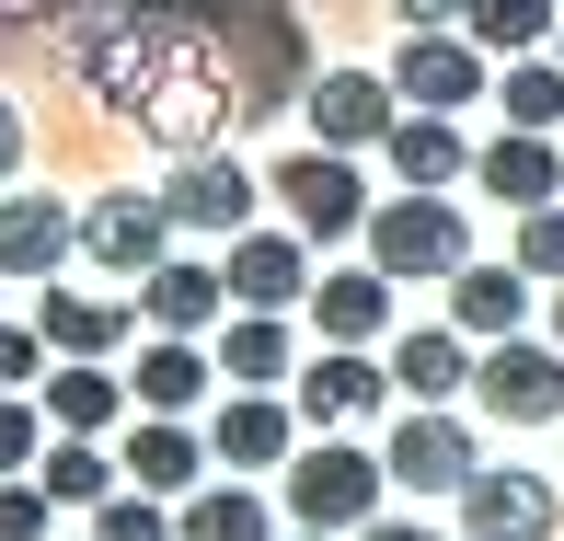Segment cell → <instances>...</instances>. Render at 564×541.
Wrapping results in <instances>:
<instances>
[{
    "instance_id": "18",
    "label": "cell",
    "mask_w": 564,
    "mask_h": 541,
    "mask_svg": "<svg viewBox=\"0 0 564 541\" xmlns=\"http://www.w3.org/2000/svg\"><path fill=\"white\" fill-rule=\"evenodd\" d=\"M35 392H46V426H58V437H116L127 403H139V392L116 380V357H58Z\"/></svg>"
},
{
    "instance_id": "20",
    "label": "cell",
    "mask_w": 564,
    "mask_h": 541,
    "mask_svg": "<svg viewBox=\"0 0 564 541\" xmlns=\"http://www.w3.org/2000/svg\"><path fill=\"white\" fill-rule=\"evenodd\" d=\"M219 312H230V277L196 266V253H162V266L139 277V323L150 334H219Z\"/></svg>"
},
{
    "instance_id": "17",
    "label": "cell",
    "mask_w": 564,
    "mask_h": 541,
    "mask_svg": "<svg viewBox=\"0 0 564 541\" xmlns=\"http://www.w3.org/2000/svg\"><path fill=\"white\" fill-rule=\"evenodd\" d=\"M208 357H219L230 392H289V380H300V334H289V312H230V323L208 334Z\"/></svg>"
},
{
    "instance_id": "13",
    "label": "cell",
    "mask_w": 564,
    "mask_h": 541,
    "mask_svg": "<svg viewBox=\"0 0 564 541\" xmlns=\"http://www.w3.org/2000/svg\"><path fill=\"white\" fill-rule=\"evenodd\" d=\"M219 277H230L242 312H300V300H312V230H265L253 219L242 242L219 253Z\"/></svg>"
},
{
    "instance_id": "41",
    "label": "cell",
    "mask_w": 564,
    "mask_h": 541,
    "mask_svg": "<svg viewBox=\"0 0 564 541\" xmlns=\"http://www.w3.org/2000/svg\"><path fill=\"white\" fill-rule=\"evenodd\" d=\"M553 58H564V35H553Z\"/></svg>"
},
{
    "instance_id": "29",
    "label": "cell",
    "mask_w": 564,
    "mask_h": 541,
    "mask_svg": "<svg viewBox=\"0 0 564 541\" xmlns=\"http://www.w3.org/2000/svg\"><path fill=\"white\" fill-rule=\"evenodd\" d=\"M496 116H507V127H564V58H553V46L496 69Z\"/></svg>"
},
{
    "instance_id": "10",
    "label": "cell",
    "mask_w": 564,
    "mask_h": 541,
    "mask_svg": "<svg viewBox=\"0 0 564 541\" xmlns=\"http://www.w3.org/2000/svg\"><path fill=\"white\" fill-rule=\"evenodd\" d=\"M460 530L473 541H553L564 530V484L519 473V461H484V473L460 484Z\"/></svg>"
},
{
    "instance_id": "1",
    "label": "cell",
    "mask_w": 564,
    "mask_h": 541,
    "mask_svg": "<svg viewBox=\"0 0 564 541\" xmlns=\"http://www.w3.org/2000/svg\"><path fill=\"white\" fill-rule=\"evenodd\" d=\"M380 496H392V461L357 450V437H312V450H289V530L357 541V530L380 519Z\"/></svg>"
},
{
    "instance_id": "32",
    "label": "cell",
    "mask_w": 564,
    "mask_h": 541,
    "mask_svg": "<svg viewBox=\"0 0 564 541\" xmlns=\"http://www.w3.org/2000/svg\"><path fill=\"white\" fill-rule=\"evenodd\" d=\"M46 369H58V346H46V323H12V312H0V392H35Z\"/></svg>"
},
{
    "instance_id": "7",
    "label": "cell",
    "mask_w": 564,
    "mask_h": 541,
    "mask_svg": "<svg viewBox=\"0 0 564 541\" xmlns=\"http://www.w3.org/2000/svg\"><path fill=\"white\" fill-rule=\"evenodd\" d=\"M253 196H265V185H253L230 150H185V162L162 173V208H173V230H196V242H242Z\"/></svg>"
},
{
    "instance_id": "19",
    "label": "cell",
    "mask_w": 564,
    "mask_h": 541,
    "mask_svg": "<svg viewBox=\"0 0 564 541\" xmlns=\"http://www.w3.org/2000/svg\"><path fill=\"white\" fill-rule=\"evenodd\" d=\"M380 162H392V185H415V196H449L460 173H473V139H460V116H426V105H403V116H392V139H380Z\"/></svg>"
},
{
    "instance_id": "15",
    "label": "cell",
    "mask_w": 564,
    "mask_h": 541,
    "mask_svg": "<svg viewBox=\"0 0 564 541\" xmlns=\"http://www.w3.org/2000/svg\"><path fill=\"white\" fill-rule=\"evenodd\" d=\"M208 450L230 461V473H289V450H300V403H289V392H230L219 415H208Z\"/></svg>"
},
{
    "instance_id": "14",
    "label": "cell",
    "mask_w": 564,
    "mask_h": 541,
    "mask_svg": "<svg viewBox=\"0 0 564 541\" xmlns=\"http://www.w3.org/2000/svg\"><path fill=\"white\" fill-rule=\"evenodd\" d=\"M473 196H496V208H553L564 196V139L553 127H496V139L473 150Z\"/></svg>"
},
{
    "instance_id": "12",
    "label": "cell",
    "mask_w": 564,
    "mask_h": 541,
    "mask_svg": "<svg viewBox=\"0 0 564 541\" xmlns=\"http://www.w3.org/2000/svg\"><path fill=\"white\" fill-rule=\"evenodd\" d=\"M82 253V208L69 196H35V185H0V277L46 289V277Z\"/></svg>"
},
{
    "instance_id": "40",
    "label": "cell",
    "mask_w": 564,
    "mask_h": 541,
    "mask_svg": "<svg viewBox=\"0 0 564 541\" xmlns=\"http://www.w3.org/2000/svg\"><path fill=\"white\" fill-rule=\"evenodd\" d=\"M0 300H12V277H0Z\"/></svg>"
},
{
    "instance_id": "30",
    "label": "cell",
    "mask_w": 564,
    "mask_h": 541,
    "mask_svg": "<svg viewBox=\"0 0 564 541\" xmlns=\"http://www.w3.org/2000/svg\"><path fill=\"white\" fill-rule=\"evenodd\" d=\"M93 541H173V496H150V484H116V496L93 507Z\"/></svg>"
},
{
    "instance_id": "28",
    "label": "cell",
    "mask_w": 564,
    "mask_h": 541,
    "mask_svg": "<svg viewBox=\"0 0 564 541\" xmlns=\"http://www.w3.org/2000/svg\"><path fill=\"white\" fill-rule=\"evenodd\" d=\"M35 484H46V496H58V507H105L116 484H127V461L105 450V437H46V461H35Z\"/></svg>"
},
{
    "instance_id": "6",
    "label": "cell",
    "mask_w": 564,
    "mask_h": 541,
    "mask_svg": "<svg viewBox=\"0 0 564 541\" xmlns=\"http://www.w3.org/2000/svg\"><path fill=\"white\" fill-rule=\"evenodd\" d=\"M380 461H392V484H415V496H460V484L484 473L473 426H460L449 403H403V415H392V437H380Z\"/></svg>"
},
{
    "instance_id": "39",
    "label": "cell",
    "mask_w": 564,
    "mask_h": 541,
    "mask_svg": "<svg viewBox=\"0 0 564 541\" xmlns=\"http://www.w3.org/2000/svg\"><path fill=\"white\" fill-rule=\"evenodd\" d=\"M289 541H335V530H289Z\"/></svg>"
},
{
    "instance_id": "26",
    "label": "cell",
    "mask_w": 564,
    "mask_h": 541,
    "mask_svg": "<svg viewBox=\"0 0 564 541\" xmlns=\"http://www.w3.org/2000/svg\"><path fill=\"white\" fill-rule=\"evenodd\" d=\"M173 541H276V507L253 496V484H196V496L173 507Z\"/></svg>"
},
{
    "instance_id": "24",
    "label": "cell",
    "mask_w": 564,
    "mask_h": 541,
    "mask_svg": "<svg viewBox=\"0 0 564 541\" xmlns=\"http://www.w3.org/2000/svg\"><path fill=\"white\" fill-rule=\"evenodd\" d=\"M35 323H46V346H58V357H116L127 334H139V300H105V289H58V277H46Z\"/></svg>"
},
{
    "instance_id": "38",
    "label": "cell",
    "mask_w": 564,
    "mask_h": 541,
    "mask_svg": "<svg viewBox=\"0 0 564 541\" xmlns=\"http://www.w3.org/2000/svg\"><path fill=\"white\" fill-rule=\"evenodd\" d=\"M542 312H553V346H564V277H553V300H542Z\"/></svg>"
},
{
    "instance_id": "34",
    "label": "cell",
    "mask_w": 564,
    "mask_h": 541,
    "mask_svg": "<svg viewBox=\"0 0 564 541\" xmlns=\"http://www.w3.org/2000/svg\"><path fill=\"white\" fill-rule=\"evenodd\" d=\"M46 519H58V496H46L35 473H12V484H0V541H46Z\"/></svg>"
},
{
    "instance_id": "37",
    "label": "cell",
    "mask_w": 564,
    "mask_h": 541,
    "mask_svg": "<svg viewBox=\"0 0 564 541\" xmlns=\"http://www.w3.org/2000/svg\"><path fill=\"white\" fill-rule=\"evenodd\" d=\"M392 12H403V23H460L473 0H392Z\"/></svg>"
},
{
    "instance_id": "4",
    "label": "cell",
    "mask_w": 564,
    "mask_h": 541,
    "mask_svg": "<svg viewBox=\"0 0 564 541\" xmlns=\"http://www.w3.org/2000/svg\"><path fill=\"white\" fill-rule=\"evenodd\" d=\"M265 196L276 208H289V230H312V242H346V230H369V173H357V150H289V162L265 173Z\"/></svg>"
},
{
    "instance_id": "8",
    "label": "cell",
    "mask_w": 564,
    "mask_h": 541,
    "mask_svg": "<svg viewBox=\"0 0 564 541\" xmlns=\"http://www.w3.org/2000/svg\"><path fill=\"white\" fill-rule=\"evenodd\" d=\"M162 253H173V208H162V196L116 185V196H93V208H82V266H93V277H127V289H139Z\"/></svg>"
},
{
    "instance_id": "2",
    "label": "cell",
    "mask_w": 564,
    "mask_h": 541,
    "mask_svg": "<svg viewBox=\"0 0 564 541\" xmlns=\"http://www.w3.org/2000/svg\"><path fill=\"white\" fill-rule=\"evenodd\" d=\"M369 266L392 277V289H403V277H460V266H473V208L403 185L392 208H369Z\"/></svg>"
},
{
    "instance_id": "9",
    "label": "cell",
    "mask_w": 564,
    "mask_h": 541,
    "mask_svg": "<svg viewBox=\"0 0 564 541\" xmlns=\"http://www.w3.org/2000/svg\"><path fill=\"white\" fill-rule=\"evenodd\" d=\"M380 392H392V357H369V346H323V357H300V380H289L300 426H323V437L369 426V415H380Z\"/></svg>"
},
{
    "instance_id": "5",
    "label": "cell",
    "mask_w": 564,
    "mask_h": 541,
    "mask_svg": "<svg viewBox=\"0 0 564 541\" xmlns=\"http://www.w3.org/2000/svg\"><path fill=\"white\" fill-rule=\"evenodd\" d=\"M473 403L496 426H564V346L553 334H507L473 357Z\"/></svg>"
},
{
    "instance_id": "21",
    "label": "cell",
    "mask_w": 564,
    "mask_h": 541,
    "mask_svg": "<svg viewBox=\"0 0 564 541\" xmlns=\"http://www.w3.org/2000/svg\"><path fill=\"white\" fill-rule=\"evenodd\" d=\"M116 461H127V484H150V496H173V507H185V496H196V473H208L219 450H208L185 415H139V426L116 437Z\"/></svg>"
},
{
    "instance_id": "27",
    "label": "cell",
    "mask_w": 564,
    "mask_h": 541,
    "mask_svg": "<svg viewBox=\"0 0 564 541\" xmlns=\"http://www.w3.org/2000/svg\"><path fill=\"white\" fill-rule=\"evenodd\" d=\"M460 35H473L484 58H542V46L564 35V0H473Z\"/></svg>"
},
{
    "instance_id": "25",
    "label": "cell",
    "mask_w": 564,
    "mask_h": 541,
    "mask_svg": "<svg viewBox=\"0 0 564 541\" xmlns=\"http://www.w3.org/2000/svg\"><path fill=\"white\" fill-rule=\"evenodd\" d=\"M392 392H415V403L473 392V334H460V323H403L392 334Z\"/></svg>"
},
{
    "instance_id": "16",
    "label": "cell",
    "mask_w": 564,
    "mask_h": 541,
    "mask_svg": "<svg viewBox=\"0 0 564 541\" xmlns=\"http://www.w3.org/2000/svg\"><path fill=\"white\" fill-rule=\"evenodd\" d=\"M530 289H542V277H530L519 253H507V266H484V253H473V266L449 277V323L473 334V346H507V334H530Z\"/></svg>"
},
{
    "instance_id": "22",
    "label": "cell",
    "mask_w": 564,
    "mask_h": 541,
    "mask_svg": "<svg viewBox=\"0 0 564 541\" xmlns=\"http://www.w3.org/2000/svg\"><path fill=\"white\" fill-rule=\"evenodd\" d=\"M300 312H312L323 346H380V334H392V277L380 266H335V277H312Z\"/></svg>"
},
{
    "instance_id": "3",
    "label": "cell",
    "mask_w": 564,
    "mask_h": 541,
    "mask_svg": "<svg viewBox=\"0 0 564 541\" xmlns=\"http://www.w3.org/2000/svg\"><path fill=\"white\" fill-rule=\"evenodd\" d=\"M392 93H403V105H426V116H473V105H496V58H484L460 23H403Z\"/></svg>"
},
{
    "instance_id": "35",
    "label": "cell",
    "mask_w": 564,
    "mask_h": 541,
    "mask_svg": "<svg viewBox=\"0 0 564 541\" xmlns=\"http://www.w3.org/2000/svg\"><path fill=\"white\" fill-rule=\"evenodd\" d=\"M12 173H23V105L0 93V185H12Z\"/></svg>"
},
{
    "instance_id": "31",
    "label": "cell",
    "mask_w": 564,
    "mask_h": 541,
    "mask_svg": "<svg viewBox=\"0 0 564 541\" xmlns=\"http://www.w3.org/2000/svg\"><path fill=\"white\" fill-rule=\"evenodd\" d=\"M46 437H58V426H46V403H35V392H0V484H12V473H35V461H46Z\"/></svg>"
},
{
    "instance_id": "23",
    "label": "cell",
    "mask_w": 564,
    "mask_h": 541,
    "mask_svg": "<svg viewBox=\"0 0 564 541\" xmlns=\"http://www.w3.org/2000/svg\"><path fill=\"white\" fill-rule=\"evenodd\" d=\"M208 380H219L208 334H150L139 369H127V392H139V415H196V403H208Z\"/></svg>"
},
{
    "instance_id": "33",
    "label": "cell",
    "mask_w": 564,
    "mask_h": 541,
    "mask_svg": "<svg viewBox=\"0 0 564 541\" xmlns=\"http://www.w3.org/2000/svg\"><path fill=\"white\" fill-rule=\"evenodd\" d=\"M507 253L553 289V277H564V196H553V208H519V242H507Z\"/></svg>"
},
{
    "instance_id": "11",
    "label": "cell",
    "mask_w": 564,
    "mask_h": 541,
    "mask_svg": "<svg viewBox=\"0 0 564 541\" xmlns=\"http://www.w3.org/2000/svg\"><path fill=\"white\" fill-rule=\"evenodd\" d=\"M300 116H312L323 150H380V139H392V116H403V93H392V69H312Z\"/></svg>"
},
{
    "instance_id": "36",
    "label": "cell",
    "mask_w": 564,
    "mask_h": 541,
    "mask_svg": "<svg viewBox=\"0 0 564 541\" xmlns=\"http://www.w3.org/2000/svg\"><path fill=\"white\" fill-rule=\"evenodd\" d=\"M357 541H449V530H426V519H369Z\"/></svg>"
}]
</instances>
